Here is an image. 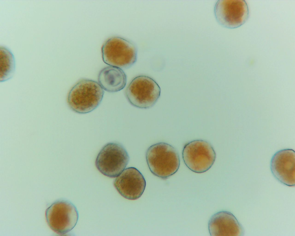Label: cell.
Returning <instances> with one entry per match:
<instances>
[{
  "mask_svg": "<svg viewBox=\"0 0 295 236\" xmlns=\"http://www.w3.org/2000/svg\"><path fill=\"white\" fill-rule=\"evenodd\" d=\"M149 168L154 175L166 179L175 173L180 166V158L176 149L170 144L160 142L149 147L146 153Z\"/></svg>",
  "mask_w": 295,
  "mask_h": 236,
  "instance_id": "6da1fadb",
  "label": "cell"
},
{
  "mask_svg": "<svg viewBox=\"0 0 295 236\" xmlns=\"http://www.w3.org/2000/svg\"><path fill=\"white\" fill-rule=\"evenodd\" d=\"M104 93L98 82L91 80L82 79L70 90L68 96V103L75 112L81 114L88 113L99 106Z\"/></svg>",
  "mask_w": 295,
  "mask_h": 236,
  "instance_id": "7a4b0ae2",
  "label": "cell"
},
{
  "mask_svg": "<svg viewBox=\"0 0 295 236\" xmlns=\"http://www.w3.org/2000/svg\"><path fill=\"white\" fill-rule=\"evenodd\" d=\"M125 92L127 100L132 105L147 109L152 107L157 102L160 95L161 89L154 79L142 75L131 80Z\"/></svg>",
  "mask_w": 295,
  "mask_h": 236,
  "instance_id": "3957f363",
  "label": "cell"
},
{
  "mask_svg": "<svg viewBox=\"0 0 295 236\" xmlns=\"http://www.w3.org/2000/svg\"><path fill=\"white\" fill-rule=\"evenodd\" d=\"M182 156L184 163L189 169L196 173H202L211 167L216 155L209 142L205 140L197 139L185 144Z\"/></svg>",
  "mask_w": 295,
  "mask_h": 236,
  "instance_id": "277c9868",
  "label": "cell"
},
{
  "mask_svg": "<svg viewBox=\"0 0 295 236\" xmlns=\"http://www.w3.org/2000/svg\"><path fill=\"white\" fill-rule=\"evenodd\" d=\"M129 161L124 146L117 143L107 144L101 149L95 160L98 170L107 177H116L125 169Z\"/></svg>",
  "mask_w": 295,
  "mask_h": 236,
  "instance_id": "5b68a950",
  "label": "cell"
},
{
  "mask_svg": "<svg viewBox=\"0 0 295 236\" xmlns=\"http://www.w3.org/2000/svg\"><path fill=\"white\" fill-rule=\"evenodd\" d=\"M103 62L110 66L126 69L136 62L137 50L129 41L121 37H114L107 40L102 48Z\"/></svg>",
  "mask_w": 295,
  "mask_h": 236,
  "instance_id": "8992f818",
  "label": "cell"
},
{
  "mask_svg": "<svg viewBox=\"0 0 295 236\" xmlns=\"http://www.w3.org/2000/svg\"><path fill=\"white\" fill-rule=\"evenodd\" d=\"M45 215L50 228L61 235L66 234L74 227L79 217L75 206L65 200H58L53 203L46 209Z\"/></svg>",
  "mask_w": 295,
  "mask_h": 236,
  "instance_id": "52a82bcc",
  "label": "cell"
},
{
  "mask_svg": "<svg viewBox=\"0 0 295 236\" xmlns=\"http://www.w3.org/2000/svg\"><path fill=\"white\" fill-rule=\"evenodd\" d=\"M214 13L220 25L227 28L235 29L247 21L249 11L245 0H218L215 5Z\"/></svg>",
  "mask_w": 295,
  "mask_h": 236,
  "instance_id": "ba28073f",
  "label": "cell"
},
{
  "mask_svg": "<svg viewBox=\"0 0 295 236\" xmlns=\"http://www.w3.org/2000/svg\"><path fill=\"white\" fill-rule=\"evenodd\" d=\"M146 185V181L142 174L133 167L125 169L116 177L114 182V186L120 194L131 200L139 198Z\"/></svg>",
  "mask_w": 295,
  "mask_h": 236,
  "instance_id": "9c48e42d",
  "label": "cell"
},
{
  "mask_svg": "<svg viewBox=\"0 0 295 236\" xmlns=\"http://www.w3.org/2000/svg\"><path fill=\"white\" fill-rule=\"evenodd\" d=\"M271 171L281 183L292 186L295 185V153L291 149L277 152L272 157L270 163Z\"/></svg>",
  "mask_w": 295,
  "mask_h": 236,
  "instance_id": "30bf717a",
  "label": "cell"
},
{
  "mask_svg": "<svg viewBox=\"0 0 295 236\" xmlns=\"http://www.w3.org/2000/svg\"><path fill=\"white\" fill-rule=\"evenodd\" d=\"M210 235L241 236L243 235V227L231 212H219L213 215L208 224Z\"/></svg>",
  "mask_w": 295,
  "mask_h": 236,
  "instance_id": "8fae6325",
  "label": "cell"
},
{
  "mask_svg": "<svg viewBox=\"0 0 295 236\" xmlns=\"http://www.w3.org/2000/svg\"><path fill=\"white\" fill-rule=\"evenodd\" d=\"M98 80V83L103 90L108 92H114L124 88L127 78L122 69L109 66L104 68L100 71Z\"/></svg>",
  "mask_w": 295,
  "mask_h": 236,
  "instance_id": "7c38bea8",
  "label": "cell"
},
{
  "mask_svg": "<svg viewBox=\"0 0 295 236\" xmlns=\"http://www.w3.org/2000/svg\"><path fill=\"white\" fill-rule=\"evenodd\" d=\"M14 56L10 50L4 46L0 47V82L11 78L15 71Z\"/></svg>",
  "mask_w": 295,
  "mask_h": 236,
  "instance_id": "4fadbf2b",
  "label": "cell"
}]
</instances>
